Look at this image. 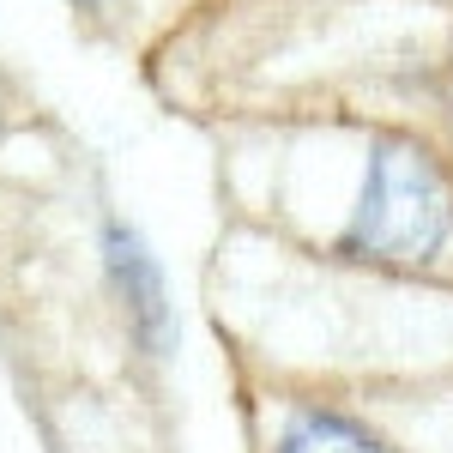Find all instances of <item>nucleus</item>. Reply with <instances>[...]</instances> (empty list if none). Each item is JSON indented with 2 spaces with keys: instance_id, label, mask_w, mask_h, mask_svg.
Masks as SVG:
<instances>
[{
  "instance_id": "obj_1",
  "label": "nucleus",
  "mask_w": 453,
  "mask_h": 453,
  "mask_svg": "<svg viewBox=\"0 0 453 453\" xmlns=\"http://www.w3.org/2000/svg\"><path fill=\"white\" fill-rule=\"evenodd\" d=\"M453 230V194L441 164L411 140H381L369 157L363 206L345 230V248L363 260H429Z\"/></svg>"
},
{
  "instance_id": "obj_2",
  "label": "nucleus",
  "mask_w": 453,
  "mask_h": 453,
  "mask_svg": "<svg viewBox=\"0 0 453 453\" xmlns=\"http://www.w3.org/2000/svg\"><path fill=\"white\" fill-rule=\"evenodd\" d=\"M109 266H115V284L127 296V309L140 320V333L151 345H164V326H170V309H164V279L151 266V254L140 248V236L127 230H109Z\"/></svg>"
},
{
  "instance_id": "obj_3",
  "label": "nucleus",
  "mask_w": 453,
  "mask_h": 453,
  "mask_svg": "<svg viewBox=\"0 0 453 453\" xmlns=\"http://www.w3.org/2000/svg\"><path fill=\"white\" fill-rule=\"evenodd\" d=\"M284 453H393V448H381L369 429L333 418V411H303L284 429Z\"/></svg>"
},
{
  "instance_id": "obj_4",
  "label": "nucleus",
  "mask_w": 453,
  "mask_h": 453,
  "mask_svg": "<svg viewBox=\"0 0 453 453\" xmlns=\"http://www.w3.org/2000/svg\"><path fill=\"white\" fill-rule=\"evenodd\" d=\"M73 6H85V12H109V6H121V0H73Z\"/></svg>"
}]
</instances>
